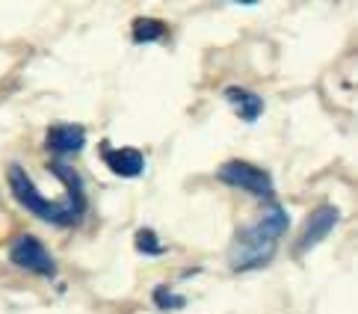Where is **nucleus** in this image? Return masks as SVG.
I'll use <instances>...</instances> for the list:
<instances>
[{
    "label": "nucleus",
    "instance_id": "5",
    "mask_svg": "<svg viewBox=\"0 0 358 314\" xmlns=\"http://www.w3.org/2000/svg\"><path fill=\"white\" fill-rule=\"evenodd\" d=\"M338 222H341V210L335 205L314 208L308 213V220H305V225H302V234H299L296 246H293V255H302V252H308V249H314L317 243H323Z\"/></svg>",
    "mask_w": 358,
    "mask_h": 314
},
{
    "label": "nucleus",
    "instance_id": "9",
    "mask_svg": "<svg viewBox=\"0 0 358 314\" xmlns=\"http://www.w3.org/2000/svg\"><path fill=\"white\" fill-rule=\"evenodd\" d=\"M169 36V27L160 18H136L131 27V39L134 45H148V42H160Z\"/></svg>",
    "mask_w": 358,
    "mask_h": 314
},
{
    "label": "nucleus",
    "instance_id": "10",
    "mask_svg": "<svg viewBox=\"0 0 358 314\" xmlns=\"http://www.w3.org/2000/svg\"><path fill=\"white\" fill-rule=\"evenodd\" d=\"M134 246H136V252H143V255H148V258L166 252V246L157 241V234L151 231V229H139L136 237H134Z\"/></svg>",
    "mask_w": 358,
    "mask_h": 314
},
{
    "label": "nucleus",
    "instance_id": "2",
    "mask_svg": "<svg viewBox=\"0 0 358 314\" xmlns=\"http://www.w3.org/2000/svg\"><path fill=\"white\" fill-rule=\"evenodd\" d=\"M287 229H290V213L281 205H270L258 220L243 225L237 231L231 252H228L231 270L249 273V270H258L264 264H270V258L275 255V246L287 234Z\"/></svg>",
    "mask_w": 358,
    "mask_h": 314
},
{
    "label": "nucleus",
    "instance_id": "1",
    "mask_svg": "<svg viewBox=\"0 0 358 314\" xmlns=\"http://www.w3.org/2000/svg\"><path fill=\"white\" fill-rule=\"evenodd\" d=\"M48 169H50V175H57V178L66 184V199H62V202H57V199H45L39 190H36V184L30 181V175L24 172L21 163H12L9 172H6L12 196H15V202L24 210H30L36 220L50 222V225H62V229L78 225L86 217V208H89L80 172L74 169L71 163H62V160L48 163Z\"/></svg>",
    "mask_w": 358,
    "mask_h": 314
},
{
    "label": "nucleus",
    "instance_id": "4",
    "mask_svg": "<svg viewBox=\"0 0 358 314\" xmlns=\"http://www.w3.org/2000/svg\"><path fill=\"white\" fill-rule=\"evenodd\" d=\"M9 261L15 267L36 273V276H45V279H54L57 276V261L54 255L48 252V246L33 234H18L9 246Z\"/></svg>",
    "mask_w": 358,
    "mask_h": 314
},
{
    "label": "nucleus",
    "instance_id": "6",
    "mask_svg": "<svg viewBox=\"0 0 358 314\" xmlns=\"http://www.w3.org/2000/svg\"><path fill=\"white\" fill-rule=\"evenodd\" d=\"M101 160L107 163L110 172H116L119 178H139L145 172V155L139 148H113L101 145Z\"/></svg>",
    "mask_w": 358,
    "mask_h": 314
},
{
    "label": "nucleus",
    "instance_id": "8",
    "mask_svg": "<svg viewBox=\"0 0 358 314\" xmlns=\"http://www.w3.org/2000/svg\"><path fill=\"white\" fill-rule=\"evenodd\" d=\"M225 101L231 104L237 110V116L252 124V122H258L261 119V113H264V98L258 92H252V90H243V86H225Z\"/></svg>",
    "mask_w": 358,
    "mask_h": 314
},
{
    "label": "nucleus",
    "instance_id": "7",
    "mask_svg": "<svg viewBox=\"0 0 358 314\" xmlns=\"http://www.w3.org/2000/svg\"><path fill=\"white\" fill-rule=\"evenodd\" d=\"M86 145V128L83 124H71V122H59L50 124L45 134V148L54 155H74Z\"/></svg>",
    "mask_w": 358,
    "mask_h": 314
},
{
    "label": "nucleus",
    "instance_id": "11",
    "mask_svg": "<svg viewBox=\"0 0 358 314\" xmlns=\"http://www.w3.org/2000/svg\"><path fill=\"white\" fill-rule=\"evenodd\" d=\"M155 306L157 308H163V311H178V308H184L187 306V297H181V294H175L172 287H166V285H160V287H155Z\"/></svg>",
    "mask_w": 358,
    "mask_h": 314
},
{
    "label": "nucleus",
    "instance_id": "3",
    "mask_svg": "<svg viewBox=\"0 0 358 314\" xmlns=\"http://www.w3.org/2000/svg\"><path fill=\"white\" fill-rule=\"evenodd\" d=\"M220 181H225L228 187H237V190H246L258 199H273L275 196V184H273V175L255 166V163L246 160H228L220 166Z\"/></svg>",
    "mask_w": 358,
    "mask_h": 314
}]
</instances>
